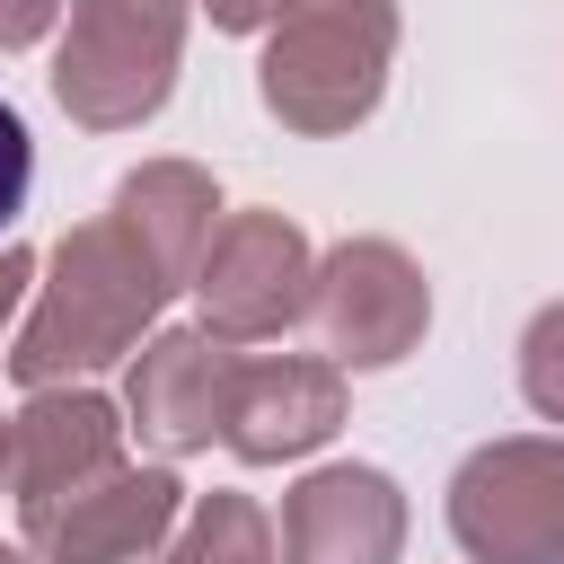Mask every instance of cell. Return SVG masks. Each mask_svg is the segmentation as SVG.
Listing matches in <instances>:
<instances>
[{
	"label": "cell",
	"mask_w": 564,
	"mask_h": 564,
	"mask_svg": "<svg viewBox=\"0 0 564 564\" xmlns=\"http://www.w3.org/2000/svg\"><path fill=\"white\" fill-rule=\"evenodd\" d=\"M26 194H35V132H26V115L0 97V247H9L18 212H26Z\"/></svg>",
	"instance_id": "cell-15"
},
{
	"label": "cell",
	"mask_w": 564,
	"mask_h": 564,
	"mask_svg": "<svg viewBox=\"0 0 564 564\" xmlns=\"http://www.w3.org/2000/svg\"><path fill=\"white\" fill-rule=\"evenodd\" d=\"M167 300H176V282L159 273V256H150L115 212L70 220V229L53 238V256H44V273H35V300H26V317H18V335H9L0 361H9L18 388L97 379V370L132 361V352L159 335Z\"/></svg>",
	"instance_id": "cell-1"
},
{
	"label": "cell",
	"mask_w": 564,
	"mask_h": 564,
	"mask_svg": "<svg viewBox=\"0 0 564 564\" xmlns=\"http://www.w3.org/2000/svg\"><path fill=\"white\" fill-rule=\"evenodd\" d=\"M44 35H62V0H0V53H35Z\"/></svg>",
	"instance_id": "cell-17"
},
{
	"label": "cell",
	"mask_w": 564,
	"mask_h": 564,
	"mask_svg": "<svg viewBox=\"0 0 564 564\" xmlns=\"http://www.w3.org/2000/svg\"><path fill=\"white\" fill-rule=\"evenodd\" d=\"M282 564H397L405 555V485L370 458H326L282 494Z\"/></svg>",
	"instance_id": "cell-11"
},
{
	"label": "cell",
	"mask_w": 564,
	"mask_h": 564,
	"mask_svg": "<svg viewBox=\"0 0 564 564\" xmlns=\"http://www.w3.org/2000/svg\"><path fill=\"white\" fill-rule=\"evenodd\" d=\"M194 9H203L220 35H264V26H273L291 0H194Z\"/></svg>",
	"instance_id": "cell-18"
},
{
	"label": "cell",
	"mask_w": 564,
	"mask_h": 564,
	"mask_svg": "<svg viewBox=\"0 0 564 564\" xmlns=\"http://www.w3.org/2000/svg\"><path fill=\"white\" fill-rule=\"evenodd\" d=\"M229 379H238V344H220L203 317L194 326H159L132 361H123V423L150 458H194L220 441L229 423Z\"/></svg>",
	"instance_id": "cell-8"
},
{
	"label": "cell",
	"mask_w": 564,
	"mask_h": 564,
	"mask_svg": "<svg viewBox=\"0 0 564 564\" xmlns=\"http://www.w3.org/2000/svg\"><path fill=\"white\" fill-rule=\"evenodd\" d=\"M308 291L317 247L291 212H229L194 273V308L220 344H282L291 326H308Z\"/></svg>",
	"instance_id": "cell-5"
},
{
	"label": "cell",
	"mask_w": 564,
	"mask_h": 564,
	"mask_svg": "<svg viewBox=\"0 0 564 564\" xmlns=\"http://www.w3.org/2000/svg\"><path fill=\"white\" fill-rule=\"evenodd\" d=\"M0 564H35V555H26V546H0Z\"/></svg>",
	"instance_id": "cell-20"
},
{
	"label": "cell",
	"mask_w": 564,
	"mask_h": 564,
	"mask_svg": "<svg viewBox=\"0 0 564 564\" xmlns=\"http://www.w3.org/2000/svg\"><path fill=\"white\" fill-rule=\"evenodd\" d=\"M308 326H317L326 361H344V370H397L432 335V282H423V264L397 238H335L317 256Z\"/></svg>",
	"instance_id": "cell-6"
},
{
	"label": "cell",
	"mask_w": 564,
	"mask_h": 564,
	"mask_svg": "<svg viewBox=\"0 0 564 564\" xmlns=\"http://www.w3.org/2000/svg\"><path fill=\"white\" fill-rule=\"evenodd\" d=\"M344 361L326 352H238V379H229V423H220V449L247 458V467H291V458H317L335 432H344Z\"/></svg>",
	"instance_id": "cell-9"
},
{
	"label": "cell",
	"mask_w": 564,
	"mask_h": 564,
	"mask_svg": "<svg viewBox=\"0 0 564 564\" xmlns=\"http://www.w3.org/2000/svg\"><path fill=\"white\" fill-rule=\"evenodd\" d=\"M449 538L467 564H564V432H502L449 467Z\"/></svg>",
	"instance_id": "cell-4"
},
{
	"label": "cell",
	"mask_w": 564,
	"mask_h": 564,
	"mask_svg": "<svg viewBox=\"0 0 564 564\" xmlns=\"http://www.w3.org/2000/svg\"><path fill=\"white\" fill-rule=\"evenodd\" d=\"M520 397L538 423L564 432V300H546L529 326H520Z\"/></svg>",
	"instance_id": "cell-14"
},
{
	"label": "cell",
	"mask_w": 564,
	"mask_h": 564,
	"mask_svg": "<svg viewBox=\"0 0 564 564\" xmlns=\"http://www.w3.org/2000/svg\"><path fill=\"white\" fill-rule=\"evenodd\" d=\"M150 256H159V273L176 282V291H194V273H203V247H212V229L229 220L220 212V185H212V167H194V159H141L123 185H115V203H106Z\"/></svg>",
	"instance_id": "cell-12"
},
{
	"label": "cell",
	"mask_w": 564,
	"mask_h": 564,
	"mask_svg": "<svg viewBox=\"0 0 564 564\" xmlns=\"http://www.w3.org/2000/svg\"><path fill=\"white\" fill-rule=\"evenodd\" d=\"M35 273H44V256L9 238V247H0V352H9L18 317H26V300H35Z\"/></svg>",
	"instance_id": "cell-16"
},
{
	"label": "cell",
	"mask_w": 564,
	"mask_h": 564,
	"mask_svg": "<svg viewBox=\"0 0 564 564\" xmlns=\"http://www.w3.org/2000/svg\"><path fill=\"white\" fill-rule=\"evenodd\" d=\"M0 494H9V414H0Z\"/></svg>",
	"instance_id": "cell-19"
},
{
	"label": "cell",
	"mask_w": 564,
	"mask_h": 564,
	"mask_svg": "<svg viewBox=\"0 0 564 564\" xmlns=\"http://www.w3.org/2000/svg\"><path fill=\"white\" fill-rule=\"evenodd\" d=\"M185 520V485L167 458H123L115 476L44 502V511H18V546L35 564H159L167 538Z\"/></svg>",
	"instance_id": "cell-7"
},
{
	"label": "cell",
	"mask_w": 564,
	"mask_h": 564,
	"mask_svg": "<svg viewBox=\"0 0 564 564\" xmlns=\"http://www.w3.org/2000/svg\"><path fill=\"white\" fill-rule=\"evenodd\" d=\"M159 564H282V538H273L264 502H247V494H194Z\"/></svg>",
	"instance_id": "cell-13"
},
{
	"label": "cell",
	"mask_w": 564,
	"mask_h": 564,
	"mask_svg": "<svg viewBox=\"0 0 564 564\" xmlns=\"http://www.w3.org/2000/svg\"><path fill=\"white\" fill-rule=\"evenodd\" d=\"M132 423H123V397L70 379V388H26V405L9 414V502L18 511H44L97 476H115L132 449Z\"/></svg>",
	"instance_id": "cell-10"
},
{
	"label": "cell",
	"mask_w": 564,
	"mask_h": 564,
	"mask_svg": "<svg viewBox=\"0 0 564 564\" xmlns=\"http://www.w3.org/2000/svg\"><path fill=\"white\" fill-rule=\"evenodd\" d=\"M194 0H62L53 106L79 132H141L185 70Z\"/></svg>",
	"instance_id": "cell-3"
},
{
	"label": "cell",
	"mask_w": 564,
	"mask_h": 564,
	"mask_svg": "<svg viewBox=\"0 0 564 564\" xmlns=\"http://www.w3.org/2000/svg\"><path fill=\"white\" fill-rule=\"evenodd\" d=\"M397 70V0H291L256 53V106L300 141H344Z\"/></svg>",
	"instance_id": "cell-2"
}]
</instances>
